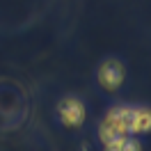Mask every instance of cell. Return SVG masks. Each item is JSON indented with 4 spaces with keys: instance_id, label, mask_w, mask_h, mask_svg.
I'll use <instances>...</instances> for the list:
<instances>
[{
    "instance_id": "obj_2",
    "label": "cell",
    "mask_w": 151,
    "mask_h": 151,
    "mask_svg": "<svg viewBox=\"0 0 151 151\" xmlns=\"http://www.w3.org/2000/svg\"><path fill=\"white\" fill-rule=\"evenodd\" d=\"M99 80L105 89H117L124 83V66L114 60H108L101 69H99Z\"/></svg>"
},
{
    "instance_id": "obj_5",
    "label": "cell",
    "mask_w": 151,
    "mask_h": 151,
    "mask_svg": "<svg viewBox=\"0 0 151 151\" xmlns=\"http://www.w3.org/2000/svg\"><path fill=\"white\" fill-rule=\"evenodd\" d=\"M105 151H142V149H140V142L133 135H124V137H117V140L108 142Z\"/></svg>"
},
{
    "instance_id": "obj_1",
    "label": "cell",
    "mask_w": 151,
    "mask_h": 151,
    "mask_svg": "<svg viewBox=\"0 0 151 151\" xmlns=\"http://www.w3.org/2000/svg\"><path fill=\"white\" fill-rule=\"evenodd\" d=\"M99 135H101L103 144L117 140V137H124V135H133V108L110 110V114L103 119L101 128H99Z\"/></svg>"
},
{
    "instance_id": "obj_4",
    "label": "cell",
    "mask_w": 151,
    "mask_h": 151,
    "mask_svg": "<svg viewBox=\"0 0 151 151\" xmlns=\"http://www.w3.org/2000/svg\"><path fill=\"white\" fill-rule=\"evenodd\" d=\"M151 131V110L135 108L133 110V135L135 133H149Z\"/></svg>"
},
{
    "instance_id": "obj_3",
    "label": "cell",
    "mask_w": 151,
    "mask_h": 151,
    "mask_svg": "<svg viewBox=\"0 0 151 151\" xmlns=\"http://www.w3.org/2000/svg\"><path fill=\"white\" fill-rule=\"evenodd\" d=\"M60 117L66 126H78L85 119V108L78 99H64L60 103Z\"/></svg>"
}]
</instances>
